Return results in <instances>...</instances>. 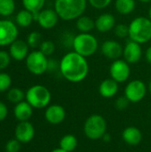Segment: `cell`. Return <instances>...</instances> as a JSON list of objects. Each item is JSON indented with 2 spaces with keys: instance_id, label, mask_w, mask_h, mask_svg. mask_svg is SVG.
Wrapping results in <instances>:
<instances>
[{
  "instance_id": "obj_12",
  "label": "cell",
  "mask_w": 151,
  "mask_h": 152,
  "mask_svg": "<svg viewBox=\"0 0 151 152\" xmlns=\"http://www.w3.org/2000/svg\"><path fill=\"white\" fill-rule=\"evenodd\" d=\"M123 56L125 61H126L129 64H134L140 61L142 57V49L141 44L130 39L124 47Z\"/></svg>"
},
{
  "instance_id": "obj_7",
  "label": "cell",
  "mask_w": 151,
  "mask_h": 152,
  "mask_svg": "<svg viewBox=\"0 0 151 152\" xmlns=\"http://www.w3.org/2000/svg\"><path fill=\"white\" fill-rule=\"evenodd\" d=\"M26 67L28 70L36 76L45 73L48 69V59L42 52L33 51L26 58Z\"/></svg>"
},
{
  "instance_id": "obj_9",
  "label": "cell",
  "mask_w": 151,
  "mask_h": 152,
  "mask_svg": "<svg viewBox=\"0 0 151 152\" xmlns=\"http://www.w3.org/2000/svg\"><path fill=\"white\" fill-rule=\"evenodd\" d=\"M109 74L110 77L117 81V83H124L128 80L130 74H131V69L129 63L122 59L115 60L109 68Z\"/></svg>"
},
{
  "instance_id": "obj_30",
  "label": "cell",
  "mask_w": 151,
  "mask_h": 152,
  "mask_svg": "<svg viewBox=\"0 0 151 152\" xmlns=\"http://www.w3.org/2000/svg\"><path fill=\"white\" fill-rule=\"evenodd\" d=\"M39 51L42 52L45 56H50L54 53L55 45L53 41H50V40L43 41L39 46Z\"/></svg>"
},
{
  "instance_id": "obj_25",
  "label": "cell",
  "mask_w": 151,
  "mask_h": 152,
  "mask_svg": "<svg viewBox=\"0 0 151 152\" xmlns=\"http://www.w3.org/2000/svg\"><path fill=\"white\" fill-rule=\"evenodd\" d=\"M26 10L33 12H38L43 10L45 0H21Z\"/></svg>"
},
{
  "instance_id": "obj_3",
  "label": "cell",
  "mask_w": 151,
  "mask_h": 152,
  "mask_svg": "<svg viewBox=\"0 0 151 152\" xmlns=\"http://www.w3.org/2000/svg\"><path fill=\"white\" fill-rule=\"evenodd\" d=\"M129 37L131 40L145 44L151 40V20L147 17H136L129 24Z\"/></svg>"
},
{
  "instance_id": "obj_1",
  "label": "cell",
  "mask_w": 151,
  "mask_h": 152,
  "mask_svg": "<svg viewBox=\"0 0 151 152\" xmlns=\"http://www.w3.org/2000/svg\"><path fill=\"white\" fill-rule=\"evenodd\" d=\"M59 70L66 80L71 83H79L88 76L89 64L85 57L75 51L69 52L61 58Z\"/></svg>"
},
{
  "instance_id": "obj_2",
  "label": "cell",
  "mask_w": 151,
  "mask_h": 152,
  "mask_svg": "<svg viewBox=\"0 0 151 152\" xmlns=\"http://www.w3.org/2000/svg\"><path fill=\"white\" fill-rule=\"evenodd\" d=\"M87 0H55L54 10L60 19L69 21L78 19L86 10Z\"/></svg>"
},
{
  "instance_id": "obj_23",
  "label": "cell",
  "mask_w": 151,
  "mask_h": 152,
  "mask_svg": "<svg viewBox=\"0 0 151 152\" xmlns=\"http://www.w3.org/2000/svg\"><path fill=\"white\" fill-rule=\"evenodd\" d=\"M77 146V139L73 134H66L60 141V148L68 152H72Z\"/></svg>"
},
{
  "instance_id": "obj_19",
  "label": "cell",
  "mask_w": 151,
  "mask_h": 152,
  "mask_svg": "<svg viewBox=\"0 0 151 152\" xmlns=\"http://www.w3.org/2000/svg\"><path fill=\"white\" fill-rule=\"evenodd\" d=\"M118 83L114 79L106 78L99 86V93L103 98H112L118 92Z\"/></svg>"
},
{
  "instance_id": "obj_14",
  "label": "cell",
  "mask_w": 151,
  "mask_h": 152,
  "mask_svg": "<svg viewBox=\"0 0 151 152\" xmlns=\"http://www.w3.org/2000/svg\"><path fill=\"white\" fill-rule=\"evenodd\" d=\"M59 20V16L54 9H43L38 13L37 22L44 29H51L54 28Z\"/></svg>"
},
{
  "instance_id": "obj_28",
  "label": "cell",
  "mask_w": 151,
  "mask_h": 152,
  "mask_svg": "<svg viewBox=\"0 0 151 152\" xmlns=\"http://www.w3.org/2000/svg\"><path fill=\"white\" fill-rule=\"evenodd\" d=\"M42 37L41 34L36 32V31H33L31 32L27 38V43L29 47L31 48H36L39 47L41 43H42Z\"/></svg>"
},
{
  "instance_id": "obj_35",
  "label": "cell",
  "mask_w": 151,
  "mask_h": 152,
  "mask_svg": "<svg viewBox=\"0 0 151 152\" xmlns=\"http://www.w3.org/2000/svg\"><path fill=\"white\" fill-rule=\"evenodd\" d=\"M129 100L124 95V96H120L118 97L116 102H115V107L117 110H125V109H127V107L129 106Z\"/></svg>"
},
{
  "instance_id": "obj_4",
  "label": "cell",
  "mask_w": 151,
  "mask_h": 152,
  "mask_svg": "<svg viewBox=\"0 0 151 152\" xmlns=\"http://www.w3.org/2000/svg\"><path fill=\"white\" fill-rule=\"evenodd\" d=\"M72 47L76 53L86 58L97 52L99 43L97 38L91 33H79L75 36Z\"/></svg>"
},
{
  "instance_id": "obj_41",
  "label": "cell",
  "mask_w": 151,
  "mask_h": 152,
  "mask_svg": "<svg viewBox=\"0 0 151 152\" xmlns=\"http://www.w3.org/2000/svg\"><path fill=\"white\" fill-rule=\"evenodd\" d=\"M50 152H68V151H66L62 150L61 148H57V149H54V150H53L52 151H50Z\"/></svg>"
},
{
  "instance_id": "obj_11",
  "label": "cell",
  "mask_w": 151,
  "mask_h": 152,
  "mask_svg": "<svg viewBox=\"0 0 151 152\" xmlns=\"http://www.w3.org/2000/svg\"><path fill=\"white\" fill-rule=\"evenodd\" d=\"M14 136L20 143H28L35 137L34 126L29 121L20 122L14 130Z\"/></svg>"
},
{
  "instance_id": "obj_32",
  "label": "cell",
  "mask_w": 151,
  "mask_h": 152,
  "mask_svg": "<svg viewBox=\"0 0 151 152\" xmlns=\"http://www.w3.org/2000/svg\"><path fill=\"white\" fill-rule=\"evenodd\" d=\"M20 144L21 143L15 138L9 140L4 146L5 152H19L20 151V147H21Z\"/></svg>"
},
{
  "instance_id": "obj_21",
  "label": "cell",
  "mask_w": 151,
  "mask_h": 152,
  "mask_svg": "<svg viewBox=\"0 0 151 152\" xmlns=\"http://www.w3.org/2000/svg\"><path fill=\"white\" fill-rule=\"evenodd\" d=\"M76 20V27L80 33H90L95 28V20L88 16L82 15Z\"/></svg>"
},
{
  "instance_id": "obj_18",
  "label": "cell",
  "mask_w": 151,
  "mask_h": 152,
  "mask_svg": "<svg viewBox=\"0 0 151 152\" xmlns=\"http://www.w3.org/2000/svg\"><path fill=\"white\" fill-rule=\"evenodd\" d=\"M33 107L27 102L22 101L17 104L13 109V115L15 118L21 122V121H28L33 115Z\"/></svg>"
},
{
  "instance_id": "obj_8",
  "label": "cell",
  "mask_w": 151,
  "mask_h": 152,
  "mask_svg": "<svg viewBox=\"0 0 151 152\" xmlns=\"http://www.w3.org/2000/svg\"><path fill=\"white\" fill-rule=\"evenodd\" d=\"M146 94L147 86L145 83L140 79L129 82L125 88V96L133 103H136L143 100Z\"/></svg>"
},
{
  "instance_id": "obj_44",
  "label": "cell",
  "mask_w": 151,
  "mask_h": 152,
  "mask_svg": "<svg viewBox=\"0 0 151 152\" xmlns=\"http://www.w3.org/2000/svg\"><path fill=\"white\" fill-rule=\"evenodd\" d=\"M149 91L150 92V94H151V80H150V84H149Z\"/></svg>"
},
{
  "instance_id": "obj_5",
  "label": "cell",
  "mask_w": 151,
  "mask_h": 152,
  "mask_svg": "<svg viewBox=\"0 0 151 152\" xmlns=\"http://www.w3.org/2000/svg\"><path fill=\"white\" fill-rule=\"evenodd\" d=\"M25 98L34 109H44L49 106L52 94L47 87L41 85H35L28 89Z\"/></svg>"
},
{
  "instance_id": "obj_36",
  "label": "cell",
  "mask_w": 151,
  "mask_h": 152,
  "mask_svg": "<svg viewBox=\"0 0 151 152\" xmlns=\"http://www.w3.org/2000/svg\"><path fill=\"white\" fill-rule=\"evenodd\" d=\"M72 36L73 35L69 32H65V34L62 36V43L67 47H72L73 45V41H74L75 37H72Z\"/></svg>"
},
{
  "instance_id": "obj_27",
  "label": "cell",
  "mask_w": 151,
  "mask_h": 152,
  "mask_svg": "<svg viewBox=\"0 0 151 152\" xmlns=\"http://www.w3.org/2000/svg\"><path fill=\"white\" fill-rule=\"evenodd\" d=\"M15 10L14 0H0V15L10 16Z\"/></svg>"
},
{
  "instance_id": "obj_29",
  "label": "cell",
  "mask_w": 151,
  "mask_h": 152,
  "mask_svg": "<svg viewBox=\"0 0 151 152\" xmlns=\"http://www.w3.org/2000/svg\"><path fill=\"white\" fill-rule=\"evenodd\" d=\"M12 86V77L9 74L1 72L0 73V93L8 91Z\"/></svg>"
},
{
  "instance_id": "obj_24",
  "label": "cell",
  "mask_w": 151,
  "mask_h": 152,
  "mask_svg": "<svg viewBox=\"0 0 151 152\" xmlns=\"http://www.w3.org/2000/svg\"><path fill=\"white\" fill-rule=\"evenodd\" d=\"M16 23L20 27H28L34 20L33 13L26 9L20 11L15 17Z\"/></svg>"
},
{
  "instance_id": "obj_33",
  "label": "cell",
  "mask_w": 151,
  "mask_h": 152,
  "mask_svg": "<svg viewBox=\"0 0 151 152\" xmlns=\"http://www.w3.org/2000/svg\"><path fill=\"white\" fill-rule=\"evenodd\" d=\"M11 61V55L5 51H0V70L6 69Z\"/></svg>"
},
{
  "instance_id": "obj_22",
  "label": "cell",
  "mask_w": 151,
  "mask_h": 152,
  "mask_svg": "<svg viewBox=\"0 0 151 152\" xmlns=\"http://www.w3.org/2000/svg\"><path fill=\"white\" fill-rule=\"evenodd\" d=\"M135 0H116L115 8L119 14L128 15L135 9Z\"/></svg>"
},
{
  "instance_id": "obj_37",
  "label": "cell",
  "mask_w": 151,
  "mask_h": 152,
  "mask_svg": "<svg viewBox=\"0 0 151 152\" xmlns=\"http://www.w3.org/2000/svg\"><path fill=\"white\" fill-rule=\"evenodd\" d=\"M8 115V108L7 106L3 102H0V122L4 121Z\"/></svg>"
},
{
  "instance_id": "obj_15",
  "label": "cell",
  "mask_w": 151,
  "mask_h": 152,
  "mask_svg": "<svg viewBox=\"0 0 151 152\" xmlns=\"http://www.w3.org/2000/svg\"><path fill=\"white\" fill-rule=\"evenodd\" d=\"M44 118L49 124L59 125L62 123L66 118L65 109L58 104L49 105L44 111Z\"/></svg>"
},
{
  "instance_id": "obj_34",
  "label": "cell",
  "mask_w": 151,
  "mask_h": 152,
  "mask_svg": "<svg viewBox=\"0 0 151 152\" xmlns=\"http://www.w3.org/2000/svg\"><path fill=\"white\" fill-rule=\"evenodd\" d=\"M88 2L93 8L101 10L108 7L112 2V0H88Z\"/></svg>"
},
{
  "instance_id": "obj_6",
  "label": "cell",
  "mask_w": 151,
  "mask_h": 152,
  "mask_svg": "<svg viewBox=\"0 0 151 152\" xmlns=\"http://www.w3.org/2000/svg\"><path fill=\"white\" fill-rule=\"evenodd\" d=\"M107 131V122L105 118L98 114L90 116L84 125V133L90 140H100Z\"/></svg>"
},
{
  "instance_id": "obj_13",
  "label": "cell",
  "mask_w": 151,
  "mask_h": 152,
  "mask_svg": "<svg viewBox=\"0 0 151 152\" xmlns=\"http://www.w3.org/2000/svg\"><path fill=\"white\" fill-rule=\"evenodd\" d=\"M101 53L109 60H117L123 55L124 48L121 44L116 40H106L102 43L101 47Z\"/></svg>"
},
{
  "instance_id": "obj_38",
  "label": "cell",
  "mask_w": 151,
  "mask_h": 152,
  "mask_svg": "<svg viewBox=\"0 0 151 152\" xmlns=\"http://www.w3.org/2000/svg\"><path fill=\"white\" fill-rule=\"evenodd\" d=\"M57 69H60V63H58L54 60H48V69L47 70H56Z\"/></svg>"
},
{
  "instance_id": "obj_40",
  "label": "cell",
  "mask_w": 151,
  "mask_h": 152,
  "mask_svg": "<svg viewBox=\"0 0 151 152\" xmlns=\"http://www.w3.org/2000/svg\"><path fill=\"white\" fill-rule=\"evenodd\" d=\"M104 142H109L110 141V139H111V136H110V134H105L104 135H103V137L101 138Z\"/></svg>"
},
{
  "instance_id": "obj_20",
  "label": "cell",
  "mask_w": 151,
  "mask_h": 152,
  "mask_svg": "<svg viewBox=\"0 0 151 152\" xmlns=\"http://www.w3.org/2000/svg\"><path fill=\"white\" fill-rule=\"evenodd\" d=\"M124 142L130 146L138 145L142 140V134L141 130L135 126H128L122 133Z\"/></svg>"
},
{
  "instance_id": "obj_26",
  "label": "cell",
  "mask_w": 151,
  "mask_h": 152,
  "mask_svg": "<svg viewBox=\"0 0 151 152\" xmlns=\"http://www.w3.org/2000/svg\"><path fill=\"white\" fill-rule=\"evenodd\" d=\"M26 94H24V92L17 87H13V88H10L7 92V100L10 102L12 103H19L20 102L23 101V99L25 98Z\"/></svg>"
},
{
  "instance_id": "obj_42",
  "label": "cell",
  "mask_w": 151,
  "mask_h": 152,
  "mask_svg": "<svg viewBox=\"0 0 151 152\" xmlns=\"http://www.w3.org/2000/svg\"><path fill=\"white\" fill-rule=\"evenodd\" d=\"M140 2H142V3H149V2H150L151 0H139Z\"/></svg>"
},
{
  "instance_id": "obj_16",
  "label": "cell",
  "mask_w": 151,
  "mask_h": 152,
  "mask_svg": "<svg viewBox=\"0 0 151 152\" xmlns=\"http://www.w3.org/2000/svg\"><path fill=\"white\" fill-rule=\"evenodd\" d=\"M28 45L21 39H16L10 45L9 53L15 61H23L28 55Z\"/></svg>"
},
{
  "instance_id": "obj_39",
  "label": "cell",
  "mask_w": 151,
  "mask_h": 152,
  "mask_svg": "<svg viewBox=\"0 0 151 152\" xmlns=\"http://www.w3.org/2000/svg\"><path fill=\"white\" fill-rule=\"evenodd\" d=\"M145 58H146V61L148 63L151 64V46L148 47V49L146 50V53H145Z\"/></svg>"
},
{
  "instance_id": "obj_17",
  "label": "cell",
  "mask_w": 151,
  "mask_h": 152,
  "mask_svg": "<svg viewBox=\"0 0 151 152\" xmlns=\"http://www.w3.org/2000/svg\"><path fill=\"white\" fill-rule=\"evenodd\" d=\"M116 27V18L111 13H102L95 20V28L101 33L109 32Z\"/></svg>"
},
{
  "instance_id": "obj_43",
  "label": "cell",
  "mask_w": 151,
  "mask_h": 152,
  "mask_svg": "<svg viewBox=\"0 0 151 152\" xmlns=\"http://www.w3.org/2000/svg\"><path fill=\"white\" fill-rule=\"evenodd\" d=\"M149 18L151 20V6L150 8V10H149Z\"/></svg>"
},
{
  "instance_id": "obj_31",
  "label": "cell",
  "mask_w": 151,
  "mask_h": 152,
  "mask_svg": "<svg viewBox=\"0 0 151 152\" xmlns=\"http://www.w3.org/2000/svg\"><path fill=\"white\" fill-rule=\"evenodd\" d=\"M115 35L119 38H125L129 37V26L125 24H118L114 28Z\"/></svg>"
},
{
  "instance_id": "obj_10",
  "label": "cell",
  "mask_w": 151,
  "mask_h": 152,
  "mask_svg": "<svg viewBox=\"0 0 151 152\" xmlns=\"http://www.w3.org/2000/svg\"><path fill=\"white\" fill-rule=\"evenodd\" d=\"M18 34V28L12 21L0 20V46L10 45L17 39Z\"/></svg>"
}]
</instances>
